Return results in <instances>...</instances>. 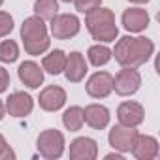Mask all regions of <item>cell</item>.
<instances>
[{
  "label": "cell",
  "instance_id": "obj_1",
  "mask_svg": "<svg viewBox=\"0 0 160 160\" xmlns=\"http://www.w3.org/2000/svg\"><path fill=\"white\" fill-rule=\"evenodd\" d=\"M152 53H154V43L149 38L124 36L115 43V51H111V57H115V60L121 66L139 68L152 57Z\"/></svg>",
  "mask_w": 160,
  "mask_h": 160
},
{
  "label": "cell",
  "instance_id": "obj_2",
  "mask_svg": "<svg viewBox=\"0 0 160 160\" xmlns=\"http://www.w3.org/2000/svg\"><path fill=\"white\" fill-rule=\"evenodd\" d=\"M85 25H87V30L91 32V36L102 43L115 42V38L119 36V28L115 25V13L108 8L98 6V8L87 12Z\"/></svg>",
  "mask_w": 160,
  "mask_h": 160
},
{
  "label": "cell",
  "instance_id": "obj_3",
  "mask_svg": "<svg viewBox=\"0 0 160 160\" xmlns=\"http://www.w3.org/2000/svg\"><path fill=\"white\" fill-rule=\"evenodd\" d=\"M21 40H23V45H25V51L28 55H42L49 49V34H47V27L43 23V19H40L38 15L34 17H28L23 21V27H21Z\"/></svg>",
  "mask_w": 160,
  "mask_h": 160
},
{
  "label": "cell",
  "instance_id": "obj_4",
  "mask_svg": "<svg viewBox=\"0 0 160 160\" xmlns=\"http://www.w3.org/2000/svg\"><path fill=\"white\" fill-rule=\"evenodd\" d=\"M38 151L47 160L60 158L62 152H64V136H62V132H58L55 128L43 130L38 136Z\"/></svg>",
  "mask_w": 160,
  "mask_h": 160
},
{
  "label": "cell",
  "instance_id": "obj_5",
  "mask_svg": "<svg viewBox=\"0 0 160 160\" xmlns=\"http://www.w3.org/2000/svg\"><path fill=\"white\" fill-rule=\"evenodd\" d=\"M141 87V75L136 68L122 66V70L113 77V91L119 96H132Z\"/></svg>",
  "mask_w": 160,
  "mask_h": 160
},
{
  "label": "cell",
  "instance_id": "obj_6",
  "mask_svg": "<svg viewBox=\"0 0 160 160\" xmlns=\"http://www.w3.org/2000/svg\"><path fill=\"white\" fill-rule=\"evenodd\" d=\"M79 28H81V23L72 13H57L51 19V34L57 40H70L79 32Z\"/></svg>",
  "mask_w": 160,
  "mask_h": 160
},
{
  "label": "cell",
  "instance_id": "obj_7",
  "mask_svg": "<svg viewBox=\"0 0 160 160\" xmlns=\"http://www.w3.org/2000/svg\"><path fill=\"white\" fill-rule=\"evenodd\" d=\"M138 130L132 126H124V124H117L109 130V145L119 151V152H130L134 141H136Z\"/></svg>",
  "mask_w": 160,
  "mask_h": 160
},
{
  "label": "cell",
  "instance_id": "obj_8",
  "mask_svg": "<svg viewBox=\"0 0 160 160\" xmlns=\"http://www.w3.org/2000/svg\"><path fill=\"white\" fill-rule=\"evenodd\" d=\"M87 94L92 98H106L113 91V75L109 72H96L87 81Z\"/></svg>",
  "mask_w": 160,
  "mask_h": 160
},
{
  "label": "cell",
  "instance_id": "obj_9",
  "mask_svg": "<svg viewBox=\"0 0 160 160\" xmlns=\"http://www.w3.org/2000/svg\"><path fill=\"white\" fill-rule=\"evenodd\" d=\"M117 119H119V124H124V126H139L145 119V109L141 104L138 102H122L119 108H117Z\"/></svg>",
  "mask_w": 160,
  "mask_h": 160
},
{
  "label": "cell",
  "instance_id": "obj_10",
  "mask_svg": "<svg viewBox=\"0 0 160 160\" xmlns=\"http://www.w3.org/2000/svg\"><path fill=\"white\" fill-rule=\"evenodd\" d=\"M130 152L138 158V160H154L158 156V141L152 136L147 134H138L136 141L130 149Z\"/></svg>",
  "mask_w": 160,
  "mask_h": 160
},
{
  "label": "cell",
  "instance_id": "obj_11",
  "mask_svg": "<svg viewBox=\"0 0 160 160\" xmlns=\"http://www.w3.org/2000/svg\"><path fill=\"white\" fill-rule=\"evenodd\" d=\"M98 156V143L92 138H77L70 143L72 160H94Z\"/></svg>",
  "mask_w": 160,
  "mask_h": 160
},
{
  "label": "cell",
  "instance_id": "obj_12",
  "mask_svg": "<svg viewBox=\"0 0 160 160\" xmlns=\"http://www.w3.org/2000/svg\"><path fill=\"white\" fill-rule=\"evenodd\" d=\"M38 102H40V108L43 111H58L66 104V91L62 87H57V85L45 87L40 92Z\"/></svg>",
  "mask_w": 160,
  "mask_h": 160
},
{
  "label": "cell",
  "instance_id": "obj_13",
  "mask_svg": "<svg viewBox=\"0 0 160 160\" xmlns=\"http://www.w3.org/2000/svg\"><path fill=\"white\" fill-rule=\"evenodd\" d=\"M32 108H34V100L27 92H13L6 100V111L12 117H17V119L30 115L32 113Z\"/></svg>",
  "mask_w": 160,
  "mask_h": 160
},
{
  "label": "cell",
  "instance_id": "obj_14",
  "mask_svg": "<svg viewBox=\"0 0 160 160\" xmlns=\"http://www.w3.org/2000/svg\"><path fill=\"white\" fill-rule=\"evenodd\" d=\"M87 73V62L83 58L81 53H70L66 55V64H64V75L68 81L72 83H79V81H83V77Z\"/></svg>",
  "mask_w": 160,
  "mask_h": 160
},
{
  "label": "cell",
  "instance_id": "obj_15",
  "mask_svg": "<svg viewBox=\"0 0 160 160\" xmlns=\"http://www.w3.org/2000/svg\"><path fill=\"white\" fill-rule=\"evenodd\" d=\"M83 121L94 130H104L109 124V109L102 104H91L83 109Z\"/></svg>",
  "mask_w": 160,
  "mask_h": 160
},
{
  "label": "cell",
  "instance_id": "obj_16",
  "mask_svg": "<svg viewBox=\"0 0 160 160\" xmlns=\"http://www.w3.org/2000/svg\"><path fill=\"white\" fill-rule=\"evenodd\" d=\"M149 13L143 8H130L122 13V27L128 32H141L149 27Z\"/></svg>",
  "mask_w": 160,
  "mask_h": 160
},
{
  "label": "cell",
  "instance_id": "obj_17",
  "mask_svg": "<svg viewBox=\"0 0 160 160\" xmlns=\"http://www.w3.org/2000/svg\"><path fill=\"white\" fill-rule=\"evenodd\" d=\"M17 72H19V79L28 89H38L43 83V70L36 62H32V60L23 62Z\"/></svg>",
  "mask_w": 160,
  "mask_h": 160
},
{
  "label": "cell",
  "instance_id": "obj_18",
  "mask_svg": "<svg viewBox=\"0 0 160 160\" xmlns=\"http://www.w3.org/2000/svg\"><path fill=\"white\" fill-rule=\"evenodd\" d=\"M64 64H66V53H64L62 49H55V51H51V53L45 55L43 60H42L43 70H45L47 73H51V75H58V73H62V72H64Z\"/></svg>",
  "mask_w": 160,
  "mask_h": 160
},
{
  "label": "cell",
  "instance_id": "obj_19",
  "mask_svg": "<svg viewBox=\"0 0 160 160\" xmlns=\"http://www.w3.org/2000/svg\"><path fill=\"white\" fill-rule=\"evenodd\" d=\"M83 109L79 108V106H72L64 111L62 115V124L70 130V132H77V130H81L83 126Z\"/></svg>",
  "mask_w": 160,
  "mask_h": 160
},
{
  "label": "cell",
  "instance_id": "obj_20",
  "mask_svg": "<svg viewBox=\"0 0 160 160\" xmlns=\"http://www.w3.org/2000/svg\"><path fill=\"white\" fill-rule=\"evenodd\" d=\"M89 60L92 66L100 68V66H106L109 60H111V49L108 45H102V43H96L89 49Z\"/></svg>",
  "mask_w": 160,
  "mask_h": 160
},
{
  "label": "cell",
  "instance_id": "obj_21",
  "mask_svg": "<svg viewBox=\"0 0 160 160\" xmlns=\"http://www.w3.org/2000/svg\"><path fill=\"white\" fill-rule=\"evenodd\" d=\"M34 13L43 21H51L58 13V2L57 0H36L34 2Z\"/></svg>",
  "mask_w": 160,
  "mask_h": 160
},
{
  "label": "cell",
  "instance_id": "obj_22",
  "mask_svg": "<svg viewBox=\"0 0 160 160\" xmlns=\"http://www.w3.org/2000/svg\"><path fill=\"white\" fill-rule=\"evenodd\" d=\"M19 58V47L13 40H4L0 43V62L12 64Z\"/></svg>",
  "mask_w": 160,
  "mask_h": 160
},
{
  "label": "cell",
  "instance_id": "obj_23",
  "mask_svg": "<svg viewBox=\"0 0 160 160\" xmlns=\"http://www.w3.org/2000/svg\"><path fill=\"white\" fill-rule=\"evenodd\" d=\"M12 30H13V19H12V15L6 13V12H0V38L8 36Z\"/></svg>",
  "mask_w": 160,
  "mask_h": 160
},
{
  "label": "cell",
  "instance_id": "obj_24",
  "mask_svg": "<svg viewBox=\"0 0 160 160\" xmlns=\"http://www.w3.org/2000/svg\"><path fill=\"white\" fill-rule=\"evenodd\" d=\"M73 4H75V10L77 12H81V13H87L94 8H98L102 4V0H73Z\"/></svg>",
  "mask_w": 160,
  "mask_h": 160
},
{
  "label": "cell",
  "instance_id": "obj_25",
  "mask_svg": "<svg viewBox=\"0 0 160 160\" xmlns=\"http://www.w3.org/2000/svg\"><path fill=\"white\" fill-rule=\"evenodd\" d=\"M13 158H15L13 149L8 145V141L4 139V136L0 134V160H13Z\"/></svg>",
  "mask_w": 160,
  "mask_h": 160
},
{
  "label": "cell",
  "instance_id": "obj_26",
  "mask_svg": "<svg viewBox=\"0 0 160 160\" xmlns=\"http://www.w3.org/2000/svg\"><path fill=\"white\" fill-rule=\"evenodd\" d=\"M8 85H10V73L0 66V92H4L8 89Z\"/></svg>",
  "mask_w": 160,
  "mask_h": 160
},
{
  "label": "cell",
  "instance_id": "obj_27",
  "mask_svg": "<svg viewBox=\"0 0 160 160\" xmlns=\"http://www.w3.org/2000/svg\"><path fill=\"white\" fill-rule=\"evenodd\" d=\"M4 115H6V104H4L2 100H0V121L4 119Z\"/></svg>",
  "mask_w": 160,
  "mask_h": 160
},
{
  "label": "cell",
  "instance_id": "obj_28",
  "mask_svg": "<svg viewBox=\"0 0 160 160\" xmlns=\"http://www.w3.org/2000/svg\"><path fill=\"white\" fill-rule=\"evenodd\" d=\"M113 158H115V160H122L121 154H108V156H106V160H113Z\"/></svg>",
  "mask_w": 160,
  "mask_h": 160
},
{
  "label": "cell",
  "instance_id": "obj_29",
  "mask_svg": "<svg viewBox=\"0 0 160 160\" xmlns=\"http://www.w3.org/2000/svg\"><path fill=\"white\" fill-rule=\"evenodd\" d=\"M128 2H132V4H147L149 0H128Z\"/></svg>",
  "mask_w": 160,
  "mask_h": 160
},
{
  "label": "cell",
  "instance_id": "obj_30",
  "mask_svg": "<svg viewBox=\"0 0 160 160\" xmlns=\"http://www.w3.org/2000/svg\"><path fill=\"white\" fill-rule=\"evenodd\" d=\"M62 2H68V4H70V2H73V0H62Z\"/></svg>",
  "mask_w": 160,
  "mask_h": 160
},
{
  "label": "cell",
  "instance_id": "obj_31",
  "mask_svg": "<svg viewBox=\"0 0 160 160\" xmlns=\"http://www.w3.org/2000/svg\"><path fill=\"white\" fill-rule=\"evenodd\" d=\"M2 2H4V0H0V6H2Z\"/></svg>",
  "mask_w": 160,
  "mask_h": 160
}]
</instances>
